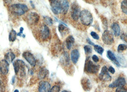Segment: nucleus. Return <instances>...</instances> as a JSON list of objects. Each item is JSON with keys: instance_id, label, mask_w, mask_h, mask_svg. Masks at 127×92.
Returning a JSON list of instances; mask_svg holds the SVG:
<instances>
[{"instance_id": "nucleus-39", "label": "nucleus", "mask_w": 127, "mask_h": 92, "mask_svg": "<svg viewBox=\"0 0 127 92\" xmlns=\"http://www.w3.org/2000/svg\"><path fill=\"white\" fill-rule=\"evenodd\" d=\"M30 3H31V5L32 7H33V8H35V4H34V2H33L32 1H30Z\"/></svg>"}, {"instance_id": "nucleus-16", "label": "nucleus", "mask_w": 127, "mask_h": 92, "mask_svg": "<svg viewBox=\"0 0 127 92\" xmlns=\"http://www.w3.org/2000/svg\"><path fill=\"white\" fill-rule=\"evenodd\" d=\"M51 10L55 14L58 15L60 13H62V10L59 3V1H58L57 0L55 2L51 3Z\"/></svg>"}, {"instance_id": "nucleus-37", "label": "nucleus", "mask_w": 127, "mask_h": 92, "mask_svg": "<svg viewBox=\"0 0 127 92\" xmlns=\"http://www.w3.org/2000/svg\"><path fill=\"white\" fill-rule=\"evenodd\" d=\"M87 42L89 44V45H90L93 46L95 45V44L93 43L91 41V40L89 38H88L87 39Z\"/></svg>"}, {"instance_id": "nucleus-4", "label": "nucleus", "mask_w": 127, "mask_h": 92, "mask_svg": "<svg viewBox=\"0 0 127 92\" xmlns=\"http://www.w3.org/2000/svg\"><path fill=\"white\" fill-rule=\"evenodd\" d=\"M14 72L16 75L18 74L19 72L21 71L20 75H22V77L25 75V63L21 59H16L12 62Z\"/></svg>"}, {"instance_id": "nucleus-42", "label": "nucleus", "mask_w": 127, "mask_h": 92, "mask_svg": "<svg viewBox=\"0 0 127 92\" xmlns=\"http://www.w3.org/2000/svg\"><path fill=\"white\" fill-rule=\"evenodd\" d=\"M19 92V91L18 89H16V90H15L14 91V92Z\"/></svg>"}, {"instance_id": "nucleus-21", "label": "nucleus", "mask_w": 127, "mask_h": 92, "mask_svg": "<svg viewBox=\"0 0 127 92\" xmlns=\"http://www.w3.org/2000/svg\"><path fill=\"white\" fill-rule=\"evenodd\" d=\"M15 58V55L12 51L8 52L4 56V59L9 63L13 62Z\"/></svg>"}, {"instance_id": "nucleus-41", "label": "nucleus", "mask_w": 127, "mask_h": 92, "mask_svg": "<svg viewBox=\"0 0 127 92\" xmlns=\"http://www.w3.org/2000/svg\"><path fill=\"white\" fill-rule=\"evenodd\" d=\"M12 0H4V1L6 3H8L9 2H10Z\"/></svg>"}, {"instance_id": "nucleus-25", "label": "nucleus", "mask_w": 127, "mask_h": 92, "mask_svg": "<svg viewBox=\"0 0 127 92\" xmlns=\"http://www.w3.org/2000/svg\"><path fill=\"white\" fill-rule=\"evenodd\" d=\"M44 20L45 23L47 25H52L53 24V21L52 19L49 16H44Z\"/></svg>"}, {"instance_id": "nucleus-5", "label": "nucleus", "mask_w": 127, "mask_h": 92, "mask_svg": "<svg viewBox=\"0 0 127 92\" xmlns=\"http://www.w3.org/2000/svg\"><path fill=\"white\" fill-rule=\"evenodd\" d=\"M102 40L105 44L107 45H111L114 41V34L110 31L106 30L104 31L102 34Z\"/></svg>"}, {"instance_id": "nucleus-8", "label": "nucleus", "mask_w": 127, "mask_h": 92, "mask_svg": "<svg viewBox=\"0 0 127 92\" xmlns=\"http://www.w3.org/2000/svg\"><path fill=\"white\" fill-rule=\"evenodd\" d=\"M98 77L100 80L110 81L112 79L111 76L108 73V69L107 66H104L101 69V71L99 74Z\"/></svg>"}, {"instance_id": "nucleus-13", "label": "nucleus", "mask_w": 127, "mask_h": 92, "mask_svg": "<svg viewBox=\"0 0 127 92\" xmlns=\"http://www.w3.org/2000/svg\"><path fill=\"white\" fill-rule=\"evenodd\" d=\"M51 89V84L47 81L42 80L39 83V92H49Z\"/></svg>"}, {"instance_id": "nucleus-6", "label": "nucleus", "mask_w": 127, "mask_h": 92, "mask_svg": "<svg viewBox=\"0 0 127 92\" xmlns=\"http://www.w3.org/2000/svg\"><path fill=\"white\" fill-rule=\"evenodd\" d=\"M80 9L78 4L74 3L72 4L71 8V16L72 19L75 21H78L79 19Z\"/></svg>"}, {"instance_id": "nucleus-14", "label": "nucleus", "mask_w": 127, "mask_h": 92, "mask_svg": "<svg viewBox=\"0 0 127 92\" xmlns=\"http://www.w3.org/2000/svg\"><path fill=\"white\" fill-rule=\"evenodd\" d=\"M59 3L62 10V13L66 14L68 11L69 8V3L68 0H60Z\"/></svg>"}, {"instance_id": "nucleus-34", "label": "nucleus", "mask_w": 127, "mask_h": 92, "mask_svg": "<svg viewBox=\"0 0 127 92\" xmlns=\"http://www.w3.org/2000/svg\"><path fill=\"white\" fill-rule=\"evenodd\" d=\"M92 58L93 61H94L95 62H98L99 61V60L98 57L96 55H94L92 57Z\"/></svg>"}, {"instance_id": "nucleus-28", "label": "nucleus", "mask_w": 127, "mask_h": 92, "mask_svg": "<svg viewBox=\"0 0 127 92\" xmlns=\"http://www.w3.org/2000/svg\"><path fill=\"white\" fill-rule=\"evenodd\" d=\"M60 91V87L58 85H54L50 90L49 92H59Z\"/></svg>"}, {"instance_id": "nucleus-36", "label": "nucleus", "mask_w": 127, "mask_h": 92, "mask_svg": "<svg viewBox=\"0 0 127 92\" xmlns=\"http://www.w3.org/2000/svg\"><path fill=\"white\" fill-rule=\"evenodd\" d=\"M108 70L109 72H110L112 74H114L115 72V69L112 67V66H110L108 69Z\"/></svg>"}, {"instance_id": "nucleus-17", "label": "nucleus", "mask_w": 127, "mask_h": 92, "mask_svg": "<svg viewBox=\"0 0 127 92\" xmlns=\"http://www.w3.org/2000/svg\"><path fill=\"white\" fill-rule=\"evenodd\" d=\"M107 56L109 59H110L115 65L117 67H120V63L119 62L118 60L117 59V58L116 57L114 54L111 51L108 50L107 51Z\"/></svg>"}, {"instance_id": "nucleus-43", "label": "nucleus", "mask_w": 127, "mask_h": 92, "mask_svg": "<svg viewBox=\"0 0 127 92\" xmlns=\"http://www.w3.org/2000/svg\"><path fill=\"white\" fill-rule=\"evenodd\" d=\"M62 92H68V91H66V90H64V91H63Z\"/></svg>"}, {"instance_id": "nucleus-7", "label": "nucleus", "mask_w": 127, "mask_h": 92, "mask_svg": "<svg viewBox=\"0 0 127 92\" xmlns=\"http://www.w3.org/2000/svg\"><path fill=\"white\" fill-rule=\"evenodd\" d=\"M23 57L32 67H35L36 64V60L34 55L29 51H24L22 54Z\"/></svg>"}, {"instance_id": "nucleus-2", "label": "nucleus", "mask_w": 127, "mask_h": 92, "mask_svg": "<svg viewBox=\"0 0 127 92\" xmlns=\"http://www.w3.org/2000/svg\"><path fill=\"white\" fill-rule=\"evenodd\" d=\"M79 19L82 24L85 26L90 25L93 21L92 14L87 10H83L80 12Z\"/></svg>"}, {"instance_id": "nucleus-10", "label": "nucleus", "mask_w": 127, "mask_h": 92, "mask_svg": "<svg viewBox=\"0 0 127 92\" xmlns=\"http://www.w3.org/2000/svg\"><path fill=\"white\" fill-rule=\"evenodd\" d=\"M9 65L10 63L4 58L0 60V72L2 75H6L8 73Z\"/></svg>"}, {"instance_id": "nucleus-33", "label": "nucleus", "mask_w": 127, "mask_h": 92, "mask_svg": "<svg viewBox=\"0 0 127 92\" xmlns=\"http://www.w3.org/2000/svg\"><path fill=\"white\" fill-rule=\"evenodd\" d=\"M120 38L121 39L127 43V34H122L120 35Z\"/></svg>"}, {"instance_id": "nucleus-19", "label": "nucleus", "mask_w": 127, "mask_h": 92, "mask_svg": "<svg viewBox=\"0 0 127 92\" xmlns=\"http://www.w3.org/2000/svg\"><path fill=\"white\" fill-rule=\"evenodd\" d=\"M74 42H75V38L72 35H70L68 36L66 40V46L67 49L68 50H70L73 45Z\"/></svg>"}, {"instance_id": "nucleus-11", "label": "nucleus", "mask_w": 127, "mask_h": 92, "mask_svg": "<svg viewBox=\"0 0 127 92\" xmlns=\"http://www.w3.org/2000/svg\"><path fill=\"white\" fill-rule=\"evenodd\" d=\"M39 15L35 12H30L27 16V21L30 24H37L39 22Z\"/></svg>"}, {"instance_id": "nucleus-30", "label": "nucleus", "mask_w": 127, "mask_h": 92, "mask_svg": "<svg viewBox=\"0 0 127 92\" xmlns=\"http://www.w3.org/2000/svg\"><path fill=\"white\" fill-rule=\"evenodd\" d=\"M90 35L94 39H96V40H99V36L98 34L97 33H96L95 32L92 31L90 33Z\"/></svg>"}, {"instance_id": "nucleus-35", "label": "nucleus", "mask_w": 127, "mask_h": 92, "mask_svg": "<svg viewBox=\"0 0 127 92\" xmlns=\"http://www.w3.org/2000/svg\"><path fill=\"white\" fill-rule=\"evenodd\" d=\"M23 30H24V28L23 27H21L20 28V32L17 34V36H22V35L23 34Z\"/></svg>"}, {"instance_id": "nucleus-15", "label": "nucleus", "mask_w": 127, "mask_h": 92, "mask_svg": "<svg viewBox=\"0 0 127 92\" xmlns=\"http://www.w3.org/2000/svg\"><path fill=\"white\" fill-rule=\"evenodd\" d=\"M80 57V53L78 49H74L72 50L70 54V58L72 62L76 64L78 62Z\"/></svg>"}, {"instance_id": "nucleus-3", "label": "nucleus", "mask_w": 127, "mask_h": 92, "mask_svg": "<svg viewBox=\"0 0 127 92\" xmlns=\"http://www.w3.org/2000/svg\"><path fill=\"white\" fill-rule=\"evenodd\" d=\"M99 69V65L94 64L89 58H86L84 67V69L86 72L90 74H96L98 71Z\"/></svg>"}, {"instance_id": "nucleus-9", "label": "nucleus", "mask_w": 127, "mask_h": 92, "mask_svg": "<svg viewBox=\"0 0 127 92\" xmlns=\"http://www.w3.org/2000/svg\"><path fill=\"white\" fill-rule=\"evenodd\" d=\"M50 35L51 32L50 28L46 24H44L40 31V35L41 38L44 41L47 40L50 37Z\"/></svg>"}, {"instance_id": "nucleus-23", "label": "nucleus", "mask_w": 127, "mask_h": 92, "mask_svg": "<svg viewBox=\"0 0 127 92\" xmlns=\"http://www.w3.org/2000/svg\"><path fill=\"white\" fill-rule=\"evenodd\" d=\"M94 49L96 52L100 55H102L104 52V48L98 45H95L94 46Z\"/></svg>"}, {"instance_id": "nucleus-20", "label": "nucleus", "mask_w": 127, "mask_h": 92, "mask_svg": "<svg viewBox=\"0 0 127 92\" xmlns=\"http://www.w3.org/2000/svg\"><path fill=\"white\" fill-rule=\"evenodd\" d=\"M48 74V70L45 67L41 68L38 73V77L39 79L42 80L45 79Z\"/></svg>"}, {"instance_id": "nucleus-1", "label": "nucleus", "mask_w": 127, "mask_h": 92, "mask_svg": "<svg viewBox=\"0 0 127 92\" xmlns=\"http://www.w3.org/2000/svg\"><path fill=\"white\" fill-rule=\"evenodd\" d=\"M10 11L12 13L17 15H22L29 11L28 6L22 3H16L11 5L9 7Z\"/></svg>"}, {"instance_id": "nucleus-44", "label": "nucleus", "mask_w": 127, "mask_h": 92, "mask_svg": "<svg viewBox=\"0 0 127 92\" xmlns=\"http://www.w3.org/2000/svg\"><path fill=\"white\" fill-rule=\"evenodd\" d=\"M26 92V91H24V92Z\"/></svg>"}, {"instance_id": "nucleus-38", "label": "nucleus", "mask_w": 127, "mask_h": 92, "mask_svg": "<svg viewBox=\"0 0 127 92\" xmlns=\"http://www.w3.org/2000/svg\"><path fill=\"white\" fill-rule=\"evenodd\" d=\"M15 76H13V77L12 78V80H11L12 84H14V83L15 82Z\"/></svg>"}, {"instance_id": "nucleus-12", "label": "nucleus", "mask_w": 127, "mask_h": 92, "mask_svg": "<svg viewBox=\"0 0 127 92\" xmlns=\"http://www.w3.org/2000/svg\"><path fill=\"white\" fill-rule=\"evenodd\" d=\"M126 83V81L124 78L123 77H118L117 80L113 81L112 83L109 85V87L110 88H117L119 87L124 86Z\"/></svg>"}, {"instance_id": "nucleus-40", "label": "nucleus", "mask_w": 127, "mask_h": 92, "mask_svg": "<svg viewBox=\"0 0 127 92\" xmlns=\"http://www.w3.org/2000/svg\"><path fill=\"white\" fill-rule=\"evenodd\" d=\"M49 0V1H50V3L51 4V3H53L55 2L57 0Z\"/></svg>"}, {"instance_id": "nucleus-24", "label": "nucleus", "mask_w": 127, "mask_h": 92, "mask_svg": "<svg viewBox=\"0 0 127 92\" xmlns=\"http://www.w3.org/2000/svg\"><path fill=\"white\" fill-rule=\"evenodd\" d=\"M121 8L122 12L127 15V0H123L122 1Z\"/></svg>"}, {"instance_id": "nucleus-32", "label": "nucleus", "mask_w": 127, "mask_h": 92, "mask_svg": "<svg viewBox=\"0 0 127 92\" xmlns=\"http://www.w3.org/2000/svg\"><path fill=\"white\" fill-rule=\"evenodd\" d=\"M5 90V85L3 82L0 80V92H4Z\"/></svg>"}, {"instance_id": "nucleus-27", "label": "nucleus", "mask_w": 127, "mask_h": 92, "mask_svg": "<svg viewBox=\"0 0 127 92\" xmlns=\"http://www.w3.org/2000/svg\"><path fill=\"white\" fill-rule=\"evenodd\" d=\"M127 48V46L125 44H119L118 46H117V51L118 52L120 53V52H122L124 51H125V50H126Z\"/></svg>"}, {"instance_id": "nucleus-22", "label": "nucleus", "mask_w": 127, "mask_h": 92, "mask_svg": "<svg viewBox=\"0 0 127 92\" xmlns=\"http://www.w3.org/2000/svg\"><path fill=\"white\" fill-rule=\"evenodd\" d=\"M17 36V34L15 30L14 29H12L9 34V40L10 42H14L15 41L16 39V37Z\"/></svg>"}, {"instance_id": "nucleus-18", "label": "nucleus", "mask_w": 127, "mask_h": 92, "mask_svg": "<svg viewBox=\"0 0 127 92\" xmlns=\"http://www.w3.org/2000/svg\"><path fill=\"white\" fill-rule=\"evenodd\" d=\"M111 28L113 31V34L116 36H118L120 34V27L118 23H113L111 26Z\"/></svg>"}, {"instance_id": "nucleus-26", "label": "nucleus", "mask_w": 127, "mask_h": 92, "mask_svg": "<svg viewBox=\"0 0 127 92\" xmlns=\"http://www.w3.org/2000/svg\"><path fill=\"white\" fill-rule=\"evenodd\" d=\"M85 54L87 55L90 54L92 52V48L90 45H86L84 47Z\"/></svg>"}, {"instance_id": "nucleus-31", "label": "nucleus", "mask_w": 127, "mask_h": 92, "mask_svg": "<svg viewBox=\"0 0 127 92\" xmlns=\"http://www.w3.org/2000/svg\"><path fill=\"white\" fill-rule=\"evenodd\" d=\"M116 92H127V90L124 86L119 87L117 88Z\"/></svg>"}, {"instance_id": "nucleus-29", "label": "nucleus", "mask_w": 127, "mask_h": 92, "mask_svg": "<svg viewBox=\"0 0 127 92\" xmlns=\"http://www.w3.org/2000/svg\"><path fill=\"white\" fill-rule=\"evenodd\" d=\"M66 28V26L63 24V23H60L59 25H58V30L60 32H63L65 29Z\"/></svg>"}]
</instances>
